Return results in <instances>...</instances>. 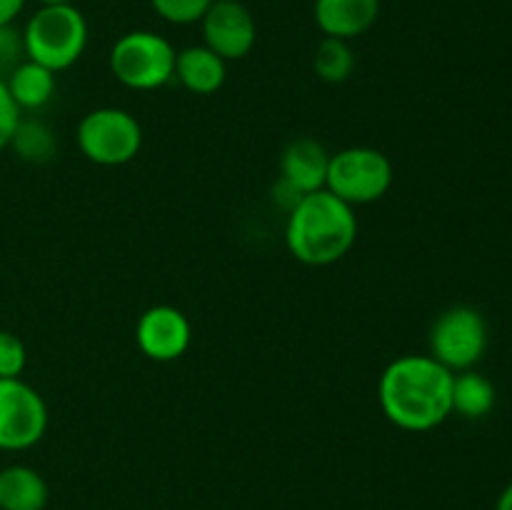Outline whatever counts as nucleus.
Here are the masks:
<instances>
[{
    "mask_svg": "<svg viewBox=\"0 0 512 510\" xmlns=\"http://www.w3.org/2000/svg\"><path fill=\"white\" fill-rule=\"evenodd\" d=\"M453 375L433 355H400L380 375V410L405 433H428L453 415Z\"/></svg>",
    "mask_w": 512,
    "mask_h": 510,
    "instance_id": "nucleus-1",
    "label": "nucleus"
},
{
    "mask_svg": "<svg viewBox=\"0 0 512 510\" xmlns=\"http://www.w3.org/2000/svg\"><path fill=\"white\" fill-rule=\"evenodd\" d=\"M285 220V248L298 263L328 268L343 260L358 240V215L330 190L303 195Z\"/></svg>",
    "mask_w": 512,
    "mask_h": 510,
    "instance_id": "nucleus-2",
    "label": "nucleus"
},
{
    "mask_svg": "<svg viewBox=\"0 0 512 510\" xmlns=\"http://www.w3.org/2000/svg\"><path fill=\"white\" fill-rule=\"evenodd\" d=\"M25 58L60 73L83 58L88 48V20L75 5L38 8L23 28Z\"/></svg>",
    "mask_w": 512,
    "mask_h": 510,
    "instance_id": "nucleus-3",
    "label": "nucleus"
},
{
    "mask_svg": "<svg viewBox=\"0 0 512 510\" xmlns=\"http://www.w3.org/2000/svg\"><path fill=\"white\" fill-rule=\"evenodd\" d=\"M178 50L155 30H130L113 43L108 55L110 73L130 90H160L175 78Z\"/></svg>",
    "mask_w": 512,
    "mask_h": 510,
    "instance_id": "nucleus-4",
    "label": "nucleus"
},
{
    "mask_svg": "<svg viewBox=\"0 0 512 510\" xmlns=\"http://www.w3.org/2000/svg\"><path fill=\"white\" fill-rule=\"evenodd\" d=\"M75 140L85 160L100 168H120L138 158L143 148V125L130 110L105 105L80 118Z\"/></svg>",
    "mask_w": 512,
    "mask_h": 510,
    "instance_id": "nucleus-5",
    "label": "nucleus"
},
{
    "mask_svg": "<svg viewBox=\"0 0 512 510\" xmlns=\"http://www.w3.org/2000/svg\"><path fill=\"white\" fill-rule=\"evenodd\" d=\"M393 180V163L383 150L370 145H350L338 153H330L325 190L358 208L383 200L393 188Z\"/></svg>",
    "mask_w": 512,
    "mask_h": 510,
    "instance_id": "nucleus-6",
    "label": "nucleus"
},
{
    "mask_svg": "<svg viewBox=\"0 0 512 510\" xmlns=\"http://www.w3.org/2000/svg\"><path fill=\"white\" fill-rule=\"evenodd\" d=\"M430 353L450 373L473 370L488 350V323L483 313L470 305L443 310L430 328Z\"/></svg>",
    "mask_w": 512,
    "mask_h": 510,
    "instance_id": "nucleus-7",
    "label": "nucleus"
},
{
    "mask_svg": "<svg viewBox=\"0 0 512 510\" xmlns=\"http://www.w3.org/2000/svg\"><path fill=\"white\" fill-rule=\"evenodd\" d=\"M43 395L20 378H0V450H28L48 430Z\"/></svg>",
    "mask_w": 512,
    "mask_h": 510,
    "instance_id": "nucleus-8",
    "label": "nucleus"
},
{
    "mask_svg": "<svg viewBox=\"0 0 512 510\" xmlns=\"http://www.w3.org/2000/svg\"><path fill=\"white\" fill-rule=\"evenodd\" d=\"M193 343V325L188 315L168 303L150 305L135 323V345L155 363H175Z\"/></svg>",
    "mask_w": 512,
    "mask_h": 510,
    "instance_id": "nucleus-9",
    "label": "nucleus"
},
{
    "mask_svg": "<svg viewBox=\"0 0 512 510\" xmlns=\"http://www.w3.org/2000/svg\"><path fill=\"white\" fill-rule=\"evenodd\" d=\"M200 30H203V45H208L225 63L248 58L258 40L253 13L245 3H233V0H213L200 18Z\"/></svg>",
    "mask_w": 512,
    "mask_h": 510,
    "instance_id": "nucleus-10",
    "label": "nucleus"
},
{
    "mask_svg": "<svg viewBox=\"0 0 512 510\" xmlns=\"http://www.w3.org/2000/svg\"><path fill=\"white\" fill-rule=\"evenodd\" d=\"M313 18L323 38L350 43L378 23L380 0H315Z\"/></svg>",
    "mask_w": 512,
    "mask_h": 510,
    "instance_id": "nucleus-11",
    "label": "nucleus"
},
{
    "mask_svg": "<svg viewBox=\"0 0 512 510\" xmlns=\"http://www.w3.org/2000/svg\"><path fill=\"white\" fill-rule=\"evenodd\" d=\"M330 153L315 138H295L280 155V178L303 195L325 188Z\"/></svg>",
    "mask_w": 512,
    "mask_h": 510,
    "instance_id": "nucleus-12",
    "label": "nucleus"
},
{
    "mask_svg": "<svg viewBox=\"0 0 512 510\" xmlns=\"http://www.w3.org/2000/svg\"><path fill=\"white\" fill-rule=\"evenodd\" d=\"M228 78V63L215 55L208 45H188L178 50L175 58V78L188 93L215 95Z\"/></svg>",
    "mask_w": 512,
    "mask_h": 510,
    "instance_id": "nucleus-13",
    "label": "nucleus"
},
{
    "mask_svg": "<svg viewBox=\"0 0 512 510\" xmlns=\"http://www.w3.org/2000/svg\"><path fill=\"white\" fill-rule=\"evenodd\" d=\"M48 483L28 465L0 470V510H43L48 505Z\"/></svg>",
    "mask_w": 512,
    "mask_h": 510,
    "instance_id": "nucleus-14",
    "label": "nucleus"
},
{
    "mask_svg": "<svg viewBox=\"0 0 512 510\" xmlns=\"http://www.w3.org/2000/svg\"><path fill=\"white\" fill-rule=\"evenodd\" d=\"M55 75L53 70L43 68V65L33 63L25 58L13 73L5 78V88H8L10 98L18 105V110H40L53 100L55 95Z\"/></svg>",
    "mask_w": 512,
    "mask_h": 510,
    "instance_id": "nucleus-15",
    "label": "nucleus"
},
{
    "mask_svg": "<svg viewBox=\"0 0 512 510\" xmlns=\"http://www.w3.org/2000/svg\"><path fill=\"white\" fill-rule=\"evenodd\" d=\"M495 408V385L475 370L453 375V413L468 420H480Z\"/></svg>",
    "mask_w": 512,
    "mask_h": 510,
    "instance_id": "nucleus-16",
    "label": "nucleus"
},
{
    "mask_svg": "<svg viewBox=\"0 0 512 510\" xmlns=\"http://www.w3.org/2000/svg\"><path fill=\"white\" fill-rule=\"evenodd\" d=\"M313 70L323 83L340 85L355 70V53L348 40L323 38L313 53Z\"/></svg>",
    "mask_w": 512,
    "mask_h": 510,
    "instance_id": "nucleus-17",
    "label": "nucleus"
},
{
    "mask_svg": "<svg viewBox=\"0 0 512 510\" xmlns=\"http://www.w3.org/2000/svg\"><path fill=\"white\" fill-rule=\"evenodd\" d=\"M8 148L15 150L20 160L25 163H48L58 150V138L53 130L40 120H23L20 118L18 128H15L13 140Z\"/></svg>",
    "mask_w": 512,
    "mask_h": 510,
    "instance_id": "nucleus-18",
    "label": "nucleus"
},
{
    "mask_svg": "<svg viewBox=\"0 0 512 510\" xmlns=\"http://www.w3.org/2000/svg\"><path fill=\"white\" fill-rule=\"evenodd\" d=\"M213 0H150L155 13L173 25L200 23Z\"/></svg>",
    "mask_w": 512,
    "mask_h": 510,
    "instance_id": "nucleus-19",
    "label": "nucleus"
},
{
    "mask_svg": "<svg viewBox=\"0 0 512 510\" xmlns=\"http://www.w3.org/2000/svg\"><path fill=\"white\" fill-rule=\"evenodd\" d=\"M28 365L25 343L10 330H0V378H20Z\"/></svg>",
    "mask_w": 512,
    "mask_h": 510,
    "instance_id": "nucleus-20",
    "label": "nucleus"
},
{
    "mask_svg": "<svg viewBox=\"0 0 512 510\" xmlns=\"http://www.w3.org/2000/svg\"><path fill=\"white\" fill-rule=\"evenodd\" d=\"M23 60V30H18L15 25H3V28H0V80L8 78Z\"/></svg>",
    "mask_w": 512,
    "mask_h": 510,
    "instance_id": "nucleus-21",
    "label": "nucleus"
},
{
    "mask_svg": "<svg viewBox=\"0 0 512 510\" xmlns=\"http://www.w3.org/2000/svg\"><path fill=\"white\" fill-rule=\"evenodd\" d=\"M20 118H23V115H20L13 98H10L8 88H5V80H0V150H5L10 145Z\"/></svg>",
    "mask_w": 512,
    "mask_h": 510,
    "instance_id": "nucleus-22",
    "label": "nucleus"
},
{
    "mask_svg": "<svg viewBox=\"0 0 512 510\" xmlns=\"http://www.w3.org/2000/svg\"><path fill=\"white\" fill-rule=\"evenodd\" d=\"M300 200H303V193H300V190H295L293 185L285 183L283 178L275 180V185H273V203L278 205V208H283L285 213H290V210H293L295 205L300 203Z\"/></svg>",
    "mask_w": 512,
    "mask_h": 510,
    "instance_id": "nucleus-23",
    "label": "nucleus"
},
{
    "mask_svg": "<svg viewBox=\"0 0 512 510\" xmlns=\"http://www.w3.org/2000/svg\"><path fill=\"white\" fill-rule=\"evenodd\" d=\"M25 3H28V0H0V28H3V25H13L15 18L23 13Z\"/></svg>",
    "mask_w": 512,
    "mask_h": 510,
    "instance_id": "nucleus-24",
    "label": "nucleus"
},
{
    "mask_svg": "<svg viewBox=\"0 0 512 510\" xmlns=\"http://www.w3.org/2000/svg\"><path fill=\"white\" fill-rule=\"evenodd\" d=\"M495 510H512V483L505 485V490L500 493L498 503H495Z\"/></svg>",
    "mask_w": 512,
    "mask_h": 510,
    "instance_id": "nucleus-25",
    "label": "nucleus"
},
{
    "mask_svg": "<svg viewBox=\"0 0 512 510\" xmlns=\"http://www.w3.org/2000/svg\"><path fill=\"white\" fill-rule=\"evenodd\" d=\"M35 3H40V8H45V5H73V0H35Z\"/></svg>",
    "mask_w": 512,
    "mask_h": 510,
    "instance_id": "nucleus-26",
    "label": "nucleus"
},
{
    "mask_svg": "<svg viewBox=\"0 0 512 510\" xmlns=\"http://www.w3.org/2000/svg\"><path fill=\"white\" fill-rule=\"evenodd\" d=\"M233 3H245V0H233Z\"/></svg>",
    "mask_w": 512,
    "mask_h": 510,
    "instance_id": "nucleus-27",
    "label": "nucleus"
}]
</instances>
